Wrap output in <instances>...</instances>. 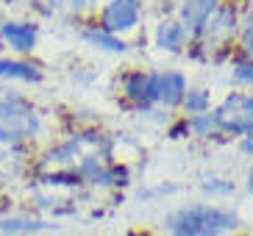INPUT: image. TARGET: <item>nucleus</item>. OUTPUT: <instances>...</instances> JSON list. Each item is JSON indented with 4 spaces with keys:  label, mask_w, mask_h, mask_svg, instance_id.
Returning a JSON list of instances; mask_svg holds the SVG:
<instances>
[{
    "label": "nucleus",
    "mask_w": 253,
    "mask_h": 236,
    "mask_svg": "<svg viewBox=\"0 0 253 236\" xmlns=\"http://www.w3.org/2000/svg\"><path fill=\"white\" fill-rule=\"evenodd\" d=\"M184 78L178 73L150 75V100H164L167 106H175L184 100Z\"/></svg>",
    "instance_id": "nucleus-4"
},
{
    "label": "nucleus",
    "mask_w": 253,
    "mask_h": 236,
    "mask_svg": "<svg viewBox=\"0 0 253 236\" xmlns=\"http://www.w3.org/2000/svg\"><path fill=\"white\" fill-rule=\"evenodd\" d=\"M78 181H81V178H78V172H75V175H64V172H53V175H47V184H59V186H75L78 184Z\"/></svg>",
    "instance_id": "nucleus-16"
},
{
    "label": "nucleus",
    "mask_w": 253,
    "mask_h": 236,
    "mask_svg": "<svg viewBox=\"0 0 253 236\" xmlns=\"http://www.w3.org/2000/svg\"><path fill=\"white\" fill-rule=\"evenodd\" d=\"M237 228V214L231 208L195 203L167 217L170 236H223Z\"/></svg>",
    "instance_id": "nucleus-1"
},
{
    "label": "nucleus",
    "mask_w": 253,
    "mask_h": 236,
    "mask_svg": "<svg viewBox=\"0 0 253 236\" xmlns=\"http://www.w3.org/2000/svg\"><path fill=\"white\" fill-rule=\"evenodd\" d=\"M203 192L206 195H231L234 192V184L220 181V178H209V181H203Z\"/></svg>",
    "instance_id": "nucleus-13"
},
{
    "label": "nucleus",
    "mask_w": 253,
    "mask_h": 236,
    "mask_svg": "<svg viewBox=\"0 0 253 236\" xmlns=\"http://www.w3.org/2000/svg\"><path fill=\"white\" fill-rule=\"evenodd\" d=\"M126 92L136 100H150V75H142V73H134L126 78Z\"/></svg>",
    "instance_id": "nucleus-10"
},
{
    "label": "nucleus",
    "mask_w": 253,
    "mask_h": 236,
    "mask_svg": "<svg viewBox=\"0 0 253 236\" xmlns=\"http://www.w3.org/2000/svg\"><path fill=\"white\" fill-rule=\"evenodd\" d=\"M192 128L198 133H209V131H214V128H220V117L217 114H203V117L192 119Z\"/></svg>",
    "instance_id": "nucleus-14"
},
{
    "label": "nucleus",
    "mask_w": 253,
    "mask_h": 236,
    "mask_svg": "<svg viewBox=\"0 0 253 236\" xmlns=\"http://www.w3.org/2000/svg\"><path fill=\"white\" fill-rule=\"evenodd\" d=\"M248 192L253 195V172H251V175H248Z\"/></svg>",
    "instance_id": "nucleus-19"
},
{
    "label": "nucleus",
    "mask_w": 253,
    "mask_h": 236,
    "mask_svg": "<svg viewBox=\"0 0 253 236\" xmlns=\"http://www.w3.org/2000/svg\"><path fill=\"white\" fill-rule=\"evenodd\" d=\"M234 78L242 83H253V61H245V64H237L234 70Z\"/></svg>",
    "instance_id": "nucleus-17"
},
{
    "label": "nucleus",
    "mask_w": 253,
    "mask_h": 236,
    "mask_svg": "<svg viewBox=\"0 0 253 236\" xmlns=\"http://www.w3.org/2000/svg\"><path fill=\"white\" fill-rule=\"evenodd\" d=\"M0 236H3V234H0Z\"/></svg>",
    "instance_id": "nucleus-20"
},
{
    "label": "nucleus",
    "mask_w": 253,
    "mask_h": 236,
    "mask_svg": "<svg viewBox=\"0 0 253 236\" xmlns=\"http://www.w3.org/2000/svg\"><path fill=\"white\" fill-rule=\"evenodd\" d=\"M206 106H209L206 92H189V97H186V109L189 111H206Z\"/></svg>",
    "instance_id": "nucleus-15"
},
{
    "label": "nucleus",
    "mask_w": 253,
    "mask_h": 236,
    "mask_svg": "<svg viewBox=\"0 0 253 236\" xmlns=\"http://www.w3.org/2000/svg\"><path fill=\"white\" fill-rule=\"evenodd\" d=\"M37 131V114L23 103L0 100V142H20Z\"/></svg>",
    "instance_id": "nucleus-2"
},
{
    "label": "nucleus",
    "mask_w": 253,
    "mask_h": 236,
    "mask_svg": "<svg viewBox=\"0 0 253 236\" xmlns=\"http://www.w3.org/2000/svg\"><path fill=\"white\" fill-rule=\"evenodd\" d=\"M0 78H17V81H39V70L25 61L0 59Z\"/></svg>",
    "instance_id": "nucleus-7"
},
{
    "label": "nucleus",
    "mask_w": 253,
    "mask_h": 236,
    "mask_svg": "<svg viewBox=\"0 0 253 236\" xmlns=\"http://www.w3.org/2000/svg\"><path fill=\"white\" fill-rule=\"evenodd\" d=\"M86 39H89V42H95V44H100V47H106V50H112V53H123V50H126V44L120 42V39L109 37L106 31H89V34H86Z\"/></svg>",
    "instance_id": "nucleus-12"
},
{
    "label": "nucleus",
    "mask_w": 253,
    "mask_h": 236,
    "mask_svg": "<svg viewBox=\"0 0 253 236\" xmlns=\"http://www.w3.org/2000/svg\"><path fill=\"white\" fill-rule=\"evenodd\" d=\"M37 37H39V31H37V25H31V22H6V25H0V39L17 53L34 50Z\"/></svg>",
    "instance_id": "nucleus-5"
},
{
    "label": "nucleus",
    "mask_w": 253,
    "mask_h": 236,
    "mask_svg": "<svg viewBox=\"0 0 253 236\" xmlns=\"http://www.w3.org/2000/svg\"><path fill=\"white\" fill-rule=\"evenodd\" d=\"M242 150H245V153H253V128L248 131L245 139H242Z\"/></svg>",
    "instance_id": "nucleus-18"
},
{
    "label": "nucleus",
    "mask_w": 253,
    "mask_h": 236,
    "mask_svg": "<svg viewBox=\"0 0 253 236\" xmlns=\"http://www.w3.org/2000/svg\"><path fill=\"white\" fill-rule=\"evenodd\" d=\"M220 125L237 133H248L253 128V95H234L225 100V106L217 111Z\"/></svg>",
    "instance_id": "nucleus-3"
},
{
    "label": "nucleus",
    "mask_w": 253,
    "mask_h": 236,
    "mask_svg": "<svg viewBox=\"0 0 253 236\" xmlns=\"http://www.w3.org/2000/svg\"><path fill=\"white\" fill-rule=\"evenodd\" d=\"M31 231H42V222L23 220V217H0V234L3 236H25Z\"/></svg>",
    "instance_id": "nucleus-8"
},
{
    "label": "nucleus",
    "mask_w": 253,
    "mask_h": 236,
    "mask_svg": "<svg viewBox=\"0 0 253 236\" xmlns=\"http://www.w3.org/2000/svg\"><path fill=\"white\" fill-rule=\"evenodd\" d=\"M159 44L162 47H167V50H178L181 42H184V28H181L178 22H167V25H162L159 28Z\"/></svg>",
    "instance_id": "nucleus-9"
},
{
    "label": "nucleus",
    "mask_w": 253,
    "mask_h": 236,
    "mask_svg": "<svg viewBox=\"0 0 253 236\" xmlns=\"http://www.w3.org/2000/svg\"><path fill=\"white\" fill-rule=\"evenodd\" d=\"M214 8V0H195V3H186V20H189V25L192 28H198L203 20H206V14Z\"/></svg>",
    "instance_id": "nucleus-11"
},
{
    "label": "nucleus",
    "mask_w": 253,
    "mask_h": 236,
    "mask_svg": "<svg viewBox=\"0 0 253 236\" xmlns=\"http://www.w3.org/2000/svg\"><path fill=\"white\" fill-rule=\"evenodd\" d=\"M139 17V3L136 0H114L103 14V28L106 31H128L134 28Z\"/></svg>",
    "instance_id": "nucleus-6"
}]
</instances>
